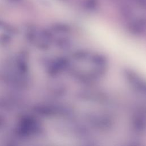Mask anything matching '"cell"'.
I'll list each match as a JSON object with an SVG mask.
<instances>
[{
    "label": "cell",
    "mask_w": 146,
    "mask_h": 146,
    "mask_svg": "<svg viewBox=\"0 0 146 146\" xmlns=\"http://www.w3.org/2000/svg\"><path fill=\"white\" fill-rule=\"evenodd\" d=\"M13 1H19L21 0H13Z\"/></svg>",
    "instance_id": "cell-1"
}]
</instances>
